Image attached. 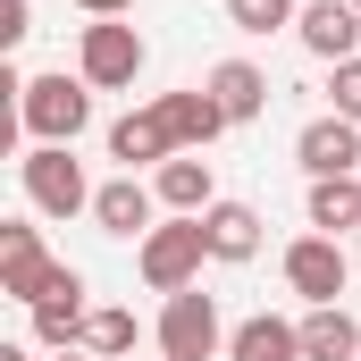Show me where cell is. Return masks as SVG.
I'll return each mask as SVG.
<instances>
[{
	"mask_svg": "<svg viewBox=\"0 0 361 361\" xmlns=\"http://www.w3.org/2000/svg\"><path fill=\"white\" fill-rule=\"evenodd\" d=\"M202 261H210V227H202V219H177V210L135 244V269H143L152 294H185V286H202Z\"/></svg>",
	"mask_w": 361,
	"mask_h": 361,
	"instance_id": "obj_1",
	"label": "cell"
},
{
	"mask_svg": "<svg viewBox=\"0 0 361 361\" xmlns=\"http://www.w3.org/2000/svg\"><path fill=\"white\" fill-rule=\"evenodd\" d=\"M17 126L34 135V143H76L92 126V85L85 76H25V92H17Z\"/></svg>",
	"mask_w": 361,
	"mask_h": 361,
	"instance_id": "obj_2",
	"label": "cell"
},
{
	"mask_svg": "<svg viewBox=\"0 0 361 361\" xmlns=\"http://www.w3.org/2000/svg\"><path fill=\"white\" fill-rule=\"evenodd\" d=\"M17 185H25V202H34L42 219H76V210H92V193H101V185H85L76 143H34V152L17 160Z\"/></svg>",
	"mask_w": 361,
	"mask_h": 361,
	"instance_id": "obj_3",
	"label": "cell"
},
{
	"mask_svg": "<svg viewBox=\"0 0 361 361\" xmlns=\"http://www.w3.org/2000/svg\"><path fill=\"white\" fill-rule=\"evenodd\" d=\"M152 336H160V361H219L235 328L219 319V302H210L202 286H185V294H169V302H160Z\"/></svg>",
	"mask_w": 361,
	"mask_h": 361,
	"instance_id": "obj_4",
	"label": "cell"
},
{
	"mask_svg": "<svg viewBox=\"0 0 361 361\" xmlns=\"http://www.w3.org/2000/svg\"><path fill=\"white\" fill-rule=\"evenodd\" d=\"M143 34L126 25V17H92L85 25V42H76V76H85L92 92H126L135 76H143Z\"/></svg>",
	"mask_w": 361,
	"mask_h": 361,
	"instance_id": "obj_5",
	"label": "cell"
},
{
	"mask_svg": "<svg viewBox=\"0 0 361 361\" xmlns=\"http://www.w3.org/2000/svg\"><path fill=\"white\" fill-rule=\"evenodd\" d=\"M277 269H286V286H294V294L319 311V302H336V294H345V277H353V252H345V235H294Z\"/></svg>",
	"mask_w": 361,
	"mask_h": 361,
	"instance_id": "obj_6",
	"label": "cell"
},
{
	"mask_svg": "<svg viewBox=\"0 0 361 361\" xmlns=\"http://www.w3.org/2000/svg\"><path fill=\"white\" fill-rule=\"evenodd\" d=\"M51 269H59V261L42 252V227H25V219H0V294L34 311V302L51 294Z\"/></svg>",
	"mask_w": 361,
	"mask_h": 361,
	"instance_id": "obj_7",
	"label": "cell"
},
{
	"mask_svg": "<svg viewBox=\"0 0 361 361\" xmlns=\"http://www.w3.org/2000/svg\"><path fill=\"white\" fill-rule=\"evenodd\" d=\"M85 319H92V302H85V269H51V294L34 302V345L42 353H76L85 345Z\"/></svg>",
	"mask_w": 361,
	"mask_h": 361,
	"instance_id": "obj_8",
	"label": "cell"
},
{
	"mask_svg": "<svg viewBox=\"0 0 361 361\" xmlns=\"http://www.w3.org/2000/svg\"><path fill=\"white\" fill-rule=\"evenodd\" d=\"M185 143H177V126H169V109L160 101H143V109H126L118 126H109V160L135 177V169H160V160H177Z\"/></svg>",
	"mask_w": 361,
	"mask_h": 361,
	"instance_id": "obj_9",
	"label": "cell"
},
{
	"mask_svg": "<svg viewBox=\"0 0 361 361\" xmlns=\"http://www.w3.org/2000/svg\"><path fill=\"white\" fill-rule=\"evenodd\" d=\"M294 42H302L311 59L345 68V59H361V8L353 0H311V8L294 17Z\"/></svg>",
	"mask_w": 361,
	"mask_h": 361,
	"instance_id": "obj_10",
	"label": "cell"
},
{
	"mask_svg": "<svg viewBox=\"0 0 361 361\" xmlns=\"http://www.w3.org/2000/svg\"><path fill=\"white\" fill-rule=\"evenodd\" d=\"M92 227H101V235H135V244H143V235L160 227V193H152L143 177H126V169H118V177L92 193Z\"/></svg>",
	"mask_w": 361,
	"mask_h": 361,
	"instance_id": "obj_11",
	"label": "cell"
},
{
	"mask_svg": "<svg viewBox=\"0 0 361 361\" xmlns=\"http://www.w3.org/2000/svg\"><path fill=\"white\" fill-rule=\"evenodd\" d=\"M294 160H302V177H353L361 169V126L353 118H311L302 135H294Z\"/></svg>",
	"mask_w": 361,
	"mask_h": 361,
	"instance_id": "obj_12",
	"label": "cell"
},
{
	"mask_svg": "<svg viewBox=\"0 0 361 361\" xmlns=\"http://www.w3.org/2000/svg\"><path fill=\"white\" fill-rule=\"evenodd\" d=\"M152 193H160V210L202 219V210L219 202V177H210V160H202V152H177V160H160V169H152Z\"/></svg>",
	"mask_w": 361,
	"mask_h": 361,
	"instance_id": "obj_13",
	"label": "cell"
},
{
	"mask_svg": "<svg viewBox=\"0 0 361 361\" xmlns=\"http://www.w3.org/2000/svg\"><path fill=\"white\" fill-rule=\"evenodd\" d=\"M202 227H210V261H227V269L261 261V227H269V219H261L252 202H210Z\"/></svg>",
	"mask_w": 361,
	"mask_h": 361,
	"instance_id": "obj_14",
	"label": "cell"
},
{
	"mask_svg": "<svg viewBox=\"0 0 361 361\" xmlns=\"http://www.w3.org/2000/svg\"><path fill=\"white\" fill-rule=\"evenodd\" d=\"M227 361H302V319H277V311H252V319H235V336H227Z\"/></svg>",
	"mask_w": 361,
	"mask_h": 361,
	"instance_id": "obj_15",
	"label": "cell"
},
{
	"mask_svg": "<svg viewBox=\"0 0 361 361\" xmlns=\"http://www.w3.org/2000/svg\"><path fill=\"white\" fill-rule=\"evenodd\" d=\"M202 85H210V101L227 109V126H252V118L269 109V76H261L252 59H219V68H210Z\"/></svg>",
	"mask_w": 361,
	"mask_h": 361,
	"instance_id": "obj_16",
	"label": "cell"
},
{
	"mask_svg": "<svg viewBox=\"0 0 361 361\" xmlns=\"http://www.w3.org/2000/svg\"><path fill=\"white\" fill-rule=\"evenodd\" d=\"M160 109H169V126H177L185 152H210L219 135H227V109L210 101V85H185V92H160Z\"/></svg>",
	"mask_w": 361,
	"mask_h": 361,
	"instance_id": "obj_17",
	"label": "cell"
},
{
	"mask_svg": "<svg viewBox=\"0 0 361 361\" xmlns=\"http://www.w3.org/2000/svg\"><path fill=\"white\" fill-rule=\"evenodd\" d=\"M302 219H311V235H353L361 227V177H311Z\"/></svg>",
	"mask_w": 361,
	"mask_h": 361,
	"instance_id": "obj_18",
	"label": "cell"
},
{
	"mask_svg": "<svg viewBox=\"0 0 361 361\" xmlns=\"http://www.w3.org/2000/svg\"><path fill=\"white\" fill-rule=\"evenodd\" d=\"M302 361H361V319L345 302L302 311Z\"/></svg>",
	"mask_w": 361,
	"mask_h": 361,
	"instance_id": "obj_19",
	"label": "cell"
},
{
	"mask_svg": "<svg viewBox=\"0 0 361 361\" xmlns=\"http://www.w3.org/2000/svg\"><path fill=\"white\" fill-rule=\"evenodd\" d=\"M76 353L92 361H118V353H135V311L126 302H92V319H85V345Z\"/></svg>",
	"mask_w": 361,
	"mask_h": 361,
	"instance_id": "obj_20",
	"label": "cell"
},
{
	"mask_svg": "<svg viewBox=\"0 0 361 361\" xmlns=\"http://www.w3.org/2000/svg\"><path fill=\"white\" fill-rule=\"evenodd\" d=\"M302 8L294 0H227V25L235 34H277V25H294Z\"/></svg>",
	"mask_w": 361,
	"mask_h": 361,
	"instance_id": "obj_21",
	"label": "cell"
},
{
	"mask_svg": "<svg viewBox=\"0 0 361 361\" xmlns=\"http://www.w3.org/2000/svg\"><path fill=\"white\" fill-rule=\"evenodd\" d=\"M328 92H336V118H353V126H361V59H345V68L328 76Z\"/></svg>",
	"mask_w": 361,
	"mask_h": 361,
	"instance_id": "obj_22",
	"label": "cell"
},
{
	"mask_svg": "<svg viewBox=\"0 0 361 361\" xmlns=\"http://www.w3.org/2000/svg\"><path fill=\"white\" fill-rule=\"evenodd\" d=\"M34 34V0H0V42H25Z\"/></svg>",
	"mask_w": 361,
	"mask_h": 361,
	"instance_id": "obj_23",
	"label": "cell"
},
{
	"mask_svg": "<svg viewBox=\"0 0 361 361\" xmlns=\"http://www.w3.org/2000/svg\"><path fill=\"white\" fill-rule=\"evenodd\" d=\"M76 8H85V17H126L135 0H76Z\"/></svg>",
	"mask_w": 361,
	"mask_h": 361,
	"instance_id": "obj_24",
	"label": "cell"
},
{
	"mask_svg": "<svg viewBox=\"0 0 361 361\" xmlns=\"http://www.w3.org/2000/svg\"><path fill=\"white\" fill-rule=\"evenodd\" d=\"M0 361H34V345H0Z\"/></svg>",
	"mask_w": 361,
	"mask_h": 361,
	"instance_id": "obj_25",
	"label": "cell"
},
{
	"mask_svg": "<svg viewBox=\"0 0 361 361\" xmlns=\"http://www.w3.org/2000/svg\"><path fill=\"white\" fill-rule=\"evenodd\" d=\"M42 361H92V353H42Z\"/></svg>",
	"mask_w": 361,
	"mask_h": 361,
	"instance_id": "obj_26",
	"label": "cell"
},
{
	"mask_svg": "<svg viewBox=\"0 0 361 361\" xmlns=\"http://www.w3.org/2000/svg\"><path fill=\"white\" fill-rule=\"evenodd\" d=\"M353 252H361V227H353Z\"/></svg>",
	"mask_w": 361,
	"mask_h": 361,
	"instance_id": "obj_27",
	"label": "cell"
},
{
	"mask_svg": "<svg viewBox=\"0 0 361 361\" xmlns=\"http://www.w3.org/2000/svg\"><path fill=\"white\" fill-rule=\"evenodd\" d=\"M353 8H361V0H353Z\"/></svg>",
	"mask_w": 361,
	"mask_h": 361,
	"instance_id": "obj_28",
	"label": "cell"
}]
</instances>
